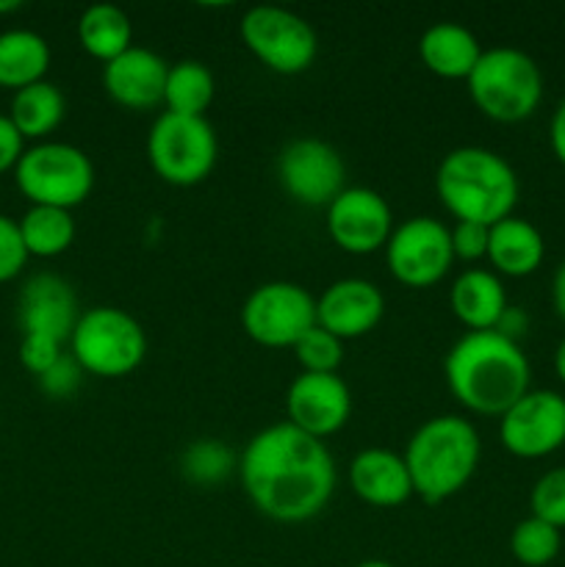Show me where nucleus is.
<instances>
[{"mask_svg": "<svg viewBox=\"0 0 565 567\" xmlns=\"http://www.w3.org/2000/svg\"><path fill=\"white\" fill-rule=\"evenodd\" d=\"M238 476L253 507L277 524L316 518L336 493V463L327 443L288 421L249 437L238 457Z\"/></svg>", "mask_w": 565, "mask_h": 567, "instance_id": "nucleus-1", "label": "nucleus"}, {"mask_svg": "<svg viewBox=\"0 0 565 567\" xmlns=\"http://www.w3.org/2000/svg\"><path fill=\"white\" fill-rule=\"evenodd\" d=\"M242 327L258 347L294 349L316 327L314 293L288 280L264 282L244 302Z\"/></svg>", "mask_w": 565, "mask_h": 567, "instance_id": "nucleus-10", "label": "nucleus"}, {"mask_svg": "<svg viewBox=\"0 0 565 567\" xmlns=\"http://www.w3.org/2000/svg\"><path fill=\"white\" fill-rule=\"evenodd\" d=\"M20 6V0H0V14H11V11H17Z\"/></svg>", "mask_w": 565, "mask_h": 567, "instance_id": "nucleus-41", "label": "nucleus"}, {"mask_svg": "<svg viewBox=\"0 0 565 567\" xmlns=\"http://www.w3.org/2000/svg\"><path fill=\"white\" fill-rule=\"evenodd\" d=\"M435 192L458 221L496 225L513 216L518 203V175L487 147H458L443 155L435 172Z\"/></svg>", "mask_w": 565, "mask_h": 567, "instance_id": "nucleus-3", "label": "nucleus"}, {"mask_svg": "<svg viewBox=\"0 0 565 567\" xmlns=\"http://www.w3.org/2000/svg\"><path fill=\"white\" fill-rule=\"evenodd\" d=\"M349 487L363 504L377 509L402 507L413 496L404 457L388 449H363L349 465Z\"/></svg>", "mask_w": 565, "mask_h": 567, "instance_id": "nucleus-19", "label": "nucleus"}, {"mask_svg": "<svg viewBox=\"0 0 565 567\" xmlns=\"http://www.w3.org/2000/svg\"><path fill=\"white\" fill-rule=\"evenodd\" d=\"M17 225H20V236L28 249V258H59L75 241L72 210L31 205Z\"/></svg>", "mask_w": 565, "mask_h": 567, "instance_id": "nucleus-27", "label": "nucleus"}, {"mask_svg": "<svg viewBox=\"0 0 565 567\" xmlns=\"http://www.w3.org/2000/svg\"><path fill=\"white\" fill-rule=\"evenodd\" d=\"M482 55V44L469 28L460 22H438L421 33L419 59L432 75L443 81H469L476 61Z\"/></svg>", "mask_w": 565, "mask_h": 567, "instance_id": "nucleus-22", "label": "nucleus"}, {"mask_svg": "<svg viewBox=\"0 0 565 567\" xmlns=\"http://www.w3.org/2000/svg\"><path fill=\"white\" fill-rule=\"evenodd\" d=\"M355 567H393V565L386 563V559H366V563H360Z\"/></svg>", "mask_w": 565, "mask_h": 567, "instance_id": "nucleus-42", "label": "nucleus"}, {"mask_svg": "<svg viewBox=\"0 0 565 567\" xmlns=\"http://www.w3.org/2000/svg\"><path fill=\"white\" fill-rule=\"evenodd\" d=\"M554 371H557L559 382L565 385V338L557 343V349H554Z\"/></svg>", "mask_w": 565, "mask_h": 567, "instance_id": "nucleus-40", "label": "nucleus"}, {"mask_svg": "<svg viewBox=\"0 0 565 567\" xmlns=\"http://www.w3.org/2000/svg\"><path fill=\"white\" fill-rule=\"evenodd\" d=\"M70 354L83 374L120 380L147 358V332L127 310L100 305L81 313L70 336Z\"/></svg>", "mask_w": 565, "mask_h": 567, "instance_id": "nucleus-6", "label": "nucleus"}, {"mask_svg": "<svg viewBox=\"0 0 565 567\" xmlns=\"http://www.w3.org/2000/svg\"><path fill=\"white\" fill-rule=\"evenodd\" d=\"M66 100L61 89L50 81L20 89L11 97L9 120L25 142H42L64 122Z\"/></svg>", "mask_w": 565, "mask_h": 567, "instance_id": "nucleus-24", "label": "nucleus"}, {"mask_svg": "<svg viewBox=\"0 0 565 567\" xmlns=\"http://www.w3.org/2000/svg\"><path fill=\"white\" fill-rule=\"evenodd\" d=\"M170 64L147 48H127L103 64V89L116 105L127 111H150L164 103Z\"/></svg>", "mask_w": 565, "mask_h": 567, "instance_id": "nucleus-18", "label": "nucleus"}, {"mask_svg": "<svg viewBox=\"0 0 565 567\" xmlns=\"http://www.w3.org/2000/svg\"><path fill=\"white\" fill-rule=\"evenodd\" d=\"M552 305L557 310L559 319L565 321V260L557 266L554 271V280H552Z\"/></svg>", "mask_w": 565, "mask_h": 567, "instance_id": "nucleus-39", "label": "nucleus"}, {"mask_svg": "<svg viewBox=\"0 0 565 567\" xmlns=\"http://www.w3.org/2000/svg\"><path fill=\"white\" fill-rule=\"evenodd\" d=\"M402 457L413 496L424 504H443L458 496L480 468V432L460 415H435L410 435Z\"/></svg>", "mask_w": 565, "mask_h": 567, "instance_id": "nucleus-4", "label": "nucleus"}, {"mask_svg": "<svg viewBox=\"0 0 565 567\" xmlns=\"http://www.w3.org/2000/svg\"><path fill=\"white\" fill-rule=\"evenodd\" d=\"M507 308V291L496 271L465 269L449 288V310L469 332L496 330Z\"/></svg>", "mask_w": 565, "mask_h": 567, "instance_id": "nucleus-20", "label": "nucleus"}, {"mask_svg": "<svg viewBox=\"0 0 565 567\" xmlns=\"http://www.w3.org/2000/svg\"><path fill=\"white\" fill-rule=\"evenodd\" d=\"M22 153H25V138L17 133V127L11 125L9 116L0 114V175L14 172Z\"/></svg>", "mask_w": 565, "mask_h": 567, "instance_id": "nucleus-36", "label": "nucleus"}, {"mask_svg": "<svg viewBox=\"0 0 565 567\" xmlns=\"http://www.w3.org/2000/svg\"><path fill=\"white\" fill-rule=\"evenodd\" d=\"M294 358L305 374H338V365L343 360V341L316 324L314 330L299 338V343L294 347Z\"/></svg>", "mask_w": 565, "mask_h": 567, "instance_id": "nucleus-30", "label": "nucleus"}, {"mask_svg": "<svg viewBox=\"0 0 565 567\" xmlns=\"http://www.w3.org/2000/svg\"><path fill=\"white\" fill-rule=\"evenodd\" d=\"M499 441L513 457L541 460L565 446V396L557 391H526L499 419Z\"/></svg>", "mask_w": 565, "mask_h": 567, "instance_id": "nucleus-13", "label": "nucleus"}, {"mask_svg": "<svg viewBox=\"0 0 565 567\" xmlns=\"http://www.w3.org/2000/svg\"><path fill=\"white\" fill-rule=\"evenodd\" d=\"M50 70V44L28 28L0 33V86L20 92L44 81Z\"/></svg>", "mask_w": 565, "mask_h": 567, "instance_id": "nucleus-23", "label": "nucleus"}, {"mask_svg": "<svg viewBox=\"0 0 565 567\" xmlns=\"http://www.w3.org/2000/svg\"><path fill=\"white\" fill-rule=\"evenodd\" d=\"M39 388H42L44 396L50 399H70L72 393L81 388L83 382V369L75 363L72 354H61V360L55 365H50L42 377H37Z\"/></svg>", "mask_w": 565, "mask_h": 567, "instance_id": "nucleus-33", "label": "nucleus"}, {"mask_svg": "<svg viewBox=\"0 0 565 567\" xmlns=\"http://www.w3.org/2000/svg\"><path fill=\"white\" fill-rule=\"evenodd\" d=\"M526 324H530V321H526L524 310H521V308H507V313H504L502 321H499L496 332L507 336L510 341H518V336H524V332H526Z\"/></svg>", "mask_w": 565, "mask_h": 567, "instance_id": "nucleus-38", "label": "nucleus"}, {"mask_svg": "<svg viewBox=\"0 0 565 567\" xmlns=\"http://www.w3.org/2000/svg\"><path fill=\"white\" fill-rule=\"evenodd\" d=\"M546 258L543 233L521 216H507L487 230V264L499 277H530Z\"/></svg>", "mask_w": 565, "mask_h": 567, "instance_id": "nucleus-21", "label": "nucleus"}, {"mask_svg": "<svg viewBox=\"0 0 565 567\" xmlns=\"http://www.w3.org/2000/svg\"><path fill=\"white\" fill-rule=\"evenodd\" d=\"M465 83H469V97L476 111L504 125L530 120L543 100L541 66L518 48L482 50Z\"/></svg>", "mask_w": 565, "mask_h": 567, "instance_id": "nucleus-5", "label": "nucleus"}, {"mask_svg": "<svg viewBox=\"0 0 565 567\" xmlns=\"http://www.w3.org/2000/svg\"><path fill=\"white\" fill-rule=\"evenodd\" d=\"M446 385L465 410L502 419L526 391L532 369L518 341L496 330L465 332L443 363Z\"/></svg>", "mask_w": 565, "mask_h": 567, "instance_id": "nucleus-2", "label": "nucleus"}, {"mask_svg": "<svg viewBox=\"0 0 565 567\" xmlns=\"http://www.w3.org/2000/svg\"><path fill=\"white\" fill-rule=\"evenodd\" d=\"M242 42L266 70L302 75L314 66L319 42L305 17L282 6H253L238 22Z\"/></svg>", "mask_w": 565, "mask_h": 567, "instance_id": "nucleus-9", "label": "nucleus"}, {"mask_svg": "<svg viewBox=\"0 0 565 567\" xmlns=\"http://www.w3.org/2000/svg\"><path fill=\"white\" fill-rule=\"evenodd\" d=\"M277 181L294 203L327 208L347 188V166L332 144L297 138L277 155Z\"/></svg>", "mask_w": 565, "mask_h": 567, "instance_id": "nucleus-12", "label": "nucleus"}, {"mask_svg": "<svg viewBox=\"0 0 565 567\" xmlns=\"http://www.w3.org/2000/svg\"><path fill=\"white\" fill-rule=\"evenodd\" d=\"M288 424L305 435L325 441L347 426L352 393L338 374H299L286 393Z\"/></svg>", "mask_w": 565, "mask_h": 567, "instance_id": "nucleus-15", "label": "nucleus"}, {"mask_svg": "<svg viewBox=\"0 0 565 567\" xmlns=\"http://www.w3.org/2000/svg\"><path fill=\"white\" fill-rule=\"evenodd\" d=\"M386 313V297L363 277H343L325 288L316 299V324L338 341H358L369 336Z\"/></svg>", "mask_w": 565, "mask_h": 567, "instance_id": "nucleus-16", "label": "nucleus"}, {"mask_svg": "<svg viewBox=\"0 0 565 567\" xmlns=\"http://www.w3.org/2000/svg\"><path fill=\"white\" fill-rule=\"evenodd\" d=\"M147 161L155 175L177 188L203 183L219 161V142L205 116L164 111L147 136Z\"/></svg>", "mask_w": 565, "mask_h": 567, "instance_id": "nucleus-8", "label": "nucleus"}, {"mask_svg": "<svg viewBox=\"0 0 565 567\" xmlns=\"http://www.w3.org/2000/svg\"><path fill=\"white\" fill-rule=\"evenodd\" d=\"M28 264V249L22 244L20 225L11 216L0 214V282H11L22 275Z\"/></svg>", "mask_w": 565, "mask_h": 567, "instance_id": "nucleus-32", "label": "nucleus"}, {"mask_svg": "<svg viewBox=\"0 0 565 567\" xmlns=\"http://www.w3.org/2000/svg\"><path fill=\"white\" fill-rule=\"evenodd\" d=\"M81 310H78L75 291L64 277L50 271L33 275L17 297V321L22 336H42L70 343Z\"/></svg>", "mask_w": 565, "mask_h": 567, "instance_id": "nucleus-17", "label": "nucleus"}, {"mask_svg": "<svg viewBox=\"0 0 565 567\" xmlns=\"http://www.w3.org/2000/svg\"><path fill=\"white\" fill-rule=\"evenodd\" d=\"M238 468V460L233 454L230 446H225L222 441H194L192 446L183 452L181 457V471L183 480L188 485L197 487H216Z\"/></svg>", "mask_w": 565, "mask_h": 567, "instance_id": "nucleus-28", "label": "nucleus"}, {"mask_svg": "<svg viewBox=\"0 0 565 567\" xmlns=\"http://www.w3.org/2000/svg\"><path fill=\"white\" fill-rule=\"evenodd\" d=\"M393 214L386 197L366 186H347L327 205V236L341 252L371 255L386 249Z\"/></svg>", "mask_w": 565, "mask_h": 567, "instance_id": "nucleus-14", "label": "nucleus"}, {"mask_svg": "<svg viewBox=\"0 0 565 567\" xmlns=\"http://www.w3.org/2000/svg\"><path fill=\"white\" fill-rule=\"evenodd\" d=\"M530 509L535 518L546 520L554 529H565V465L546 471L532 485Z\"/></svg>", "mask_w": 565, "mask_h": 567, "instance_id": "nucleus-31", "label": "nucleus"}, {"mask_svg": "<svg viewBox=\"0 0 565 567\" xmlns=\"http://www.w3.org/2000/svg\"><path fill=\"white\" fill-rule=\"evenodd\" d=\"M487 230H491V227L474 225V221H458L454 227H449L454 260L476 264V260L487 258Z\"/></svg>", "mask_w": 565, "mask_h": 567, "instance_id": "nucleus-34", "label": "nucleus"}, {"mask_svg": "<svg viewBox=\"0 0 565 567\" xmlns=\"http://www.w3.org/2000/svg\"><path fill=\"white\" fill-rule=\"evenodd\" d=\"M64 354V343L42 336H22L20 341V363L33 377H42L50 365H55Z\"/></svg>", "mask_w": 565, "mask_h": 567, "instance_id": "nucleus-35", "label": "nucleus"}, {"mask_svg": "<svg viewBox=\"0 0 565 567\" xmlns=\"http://www.w3.org/2000/svg\"><path fill=\"white\" fill-rule=\"evenodd\" d=\"M14 183L31 205L72 210L92 194L94 166L75 144L39 142L22 153Z\"/></svg>", "mask_w": 565, "mask_h": 567, "instance_id": "nucleus-7", "label": "nucleus"}, {"mask_svg": "<svg viewBox=\"0 0 565 567\" xmlns=\"http://www.w3.org/2000/svg\"><path fill=\"white\" fill-rule=\"evenodd\" d=\"M216 97V78L203 61L183 59L166 72L164 105L181 116H205Z\"/></svg>", "mask_w": 565, "mask_h": 567, "instance_id": "nucleus-26", "label": "nucleus"}, {"mask_svg": "<svg viewBox=\"0 0 565 567\" xmlns=\"http://www.w3.org/2000/svg\"><path fill=\"white\" fill-rule=\"evenodd\" d=\"M548 142H552V153L559 164L565 166V97L552 114V125H548Z\"/></svg>", "mask_w": 565, "mask_h": 567, "instance_id": "nucleus-37", "label": "nucleus"}, {"mask_svg": "<svg viewBox=\"0 0 565 567\" xmlns=\"http://www.w3.org/2000/svg\"><path fill=\"white\" fill-rule=\"evenodd\" d=\"M386 266L404 288H432L454 264L449 227L432 216H413L393 227L386 244Z\"/></svg>", "mask_w": 565, "mask_h": 567, "instance_id": "nucleus-11", "label": "nucleus"}, {"mask_svg": "<svg viewBox=\"0 0 565 567\" xmlns=\"http://www.w3.org/2000/svg\"><path fill=\"white\" fill-rule=\"evenodd\" d=\"M559 548H563V532L535 515L518 520L510 535V554L524 567L552 565L559 557Z\"/></svg>", "mask_w": 565, "mask_h": 567, "instance_id": "nucleus-29", "label": "nucleus"}, {"mask_svg": "<svg viewBox=\"0 0 565 567\" xmlns=\"http://www.w3.org/2000/svg\"><path fill=\"white\" fill-rule=\"evenodd\" d=\"M78 42L92 59L109 64L116 55L125 53L127 48H133L131 17L120 6H89L81 20H78Z\"/></svg>", "mask_w": 565, "mask_h": 567, "instance_id": "nucleus-25", "label": "nucleus"}]
</instances>
